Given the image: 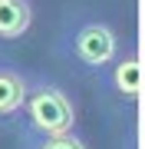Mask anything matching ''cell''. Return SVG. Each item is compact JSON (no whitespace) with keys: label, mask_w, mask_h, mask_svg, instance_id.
<instances>
[{"label":"cell","mask_w":145,"mask_h":149,"mask_svg":"<svg viewBox=\"0 0 145 149\" xmlns=\"http://www.w3.org/2000/svg\"><path fill=\"white\" fill-rule=\"evenodd\" d=\"M33 20V10L27 0H0V40L23 37Z\"/></svg>","instance_id":"3"},{"label":"cell","mask_w":145,"mask_h":149,"mask_svg":"<svg viewBox=\"0 0 145 149\" xmlns=\"http://www.w3.org/2000/svg\"><path fill=\"white\" fill-rule=\"evenodd\" d=\"M33 149H86V143L76 139L73 133H63V136H46L43 143L33 146Z\"/></svg>","instance_id":"6"},{"label":"cell","mask_w":145,"mask_h":149,"mask_svg":"<svg viewBox=\"0 0 145 149\" xmlns=\"http://www.w3.org/2000/svg\"><path fill=\"white\" fill-rule=\"evenodd\" d=\"M112 86L119 96H129V100H139L142 93V63L135 53H125L112 70Z\"/></svg>","instance_id":"4"},{"label":"cell","mask_w":145,"mask_h":149,"mask_svg":"<svg viewBox=\"0 0 145 149\" xmlns=\"http://www.w3.org/2000/svg\"><path fill=\"white\" fill-rule=\"evenodd\" d=\"M27 100V83L10 66H0V116H10Z\"/></svg>","instance_id":"5"},{"label":"cell","mask_w":145,"mask_h":149,"mask_svg":"<svg viewBox=\"0 0 145 149\" xmlns=\"http://www.w3.org/2000/svg\"><path fill=\"white\" fill-rule=\"evenodd\" d=\"M20 109H27L30 126L36 129L40 136H63V133H73L76 109H73V100L59 90V86L40 83V86H33V90H27V100H23Z\"/></svg>","instance_id":"1"},{"label":"cell","mask_w":145,"mask_h":149,"mask_svg":"<svg viewBox=\"0 0 145 149\" xmlns=\"http://www.w3.org/2000/svg\"><path fill=\"white\" fill-rule=\"evenodd\" d=\"M69 50L76 53L79 63L99 70V66H106L109 60L119 53V40H115V33L109 30L106 23H82V27L73 33V47Z\"/></svg>","instance_id":"2"}]
</instances>
